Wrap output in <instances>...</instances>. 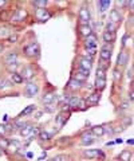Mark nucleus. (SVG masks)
Segmentation results:
<instances>
[{"label": "nucleus", "mask_w": 134, "mask_h": 161, "mask_svg": "<svg viewBox=\"0 0 134 161\" xmlns=\"http://www.w3.org/2000/svg\"><path fill=\"white\" fill-rule=\"evenodd\" d=\"M95 87L98 90H103L106 87V78H95Z\"/></svg>", "instance_id": "obj_20"}, {"label": "nucleus", "mask_w": 134, "mask_h": 161, "mask_svg": "<svg viewBox=\"0 0 134 161\" xmlns=\"http://www.w3.org/2000/svg\"><path fill=\"white\" fill-rule=\"evenodd\" d=\"M67 117H68V115H67L64 112H62V113H59V114H58V117L55 118V122L58 123V126H59V128H62V126H63L64 123H66Z\"/></svg>", "instance_id": "obj_15"}, {"label": "nucleus", "mask_w": 134, "mask_h": 161, "mask_svg": "<svg viewBox=\"0 0 134 161\" xmlns=\"http://www.w3.org/2000/svg\"><path fill=\"white\" fill-rule=\"evenodd\" d=\"M119 160L121 161H130L131 160V152L130 150H123L119 154Z\"/></svg>", "instance_id": "obj_24"}, {"label": "nucleus", "mask_w": 134, "mask_h": 161, "mask_svg": "<svg viewBox=\"0 0 134 161\" xmlns=\"http://www.w3.org/2000/svg\"><path fill=\"white\" fill-rule=\"evenodd\" d=\"M8 35H10V30L5 28V27H0V36L7 38Z\"/></svg>", "instance_id": "obj_33"}, {"label": "nucleus", "mask_w": 134, "mask_h": 161, "mask_svg": "<svg viewBox=\"0 0 134 161\" xmlns=\"http://www.w3.org/2000/svg\"><path fill=\"white\" fill-rule=\"evenodd\" d=\"M32 131V125L31 123H24L23 128H20V134L21 136H28Z\"/></svg>", "instance_id": "obj_22"}, {"label": "nucleus", "mask_w": 134, "mask_h": 161, "mask_svg": "<svg viewBox=\"0 0 134 161\" xmlns=\"http://www.w3.org/2000/svg\"><path fill=\"white\" fill-rule=\"evenodd\" d=\"M11 86H12V85H11L7 79L0 80V90H1V89H8V87H11Z\"/></svg>", "instance_id": "obj_32"}, {"label": "nucleus", "mask_w": 134, "mask_h": 161, "mask_svg": "<svg viewBox=\"0 0 134 161\" xmlns=\"http://www.w3.org/2000/svg\"><path fill=\"white\" fill-rule=\"evenodd\" d=\"M21 77H23V79L26 80H29L32 79V78L35 77V69L31 66H27L23 69V71H21Z\"/></svg>", "instance_id": "obj_7"}, {"label": "nucleus", "mask_w": 134, "mask_h": 161, "mask_svg": "<svg viewBox=\"0 0 134 161\" xmlns=\"http://www.w3.org/2000/svg\"><path fill=\"white\" fill-rule=\"evenodd\" d=\"M38 91H39V87H38V85H35V83L32 82H28L26 86V89H24V94H26L27 97H35L38 94Z\"/></svg>", "instance_id": "obj_3"}, {"label": "nucleus", "mask_w": 134, "mask_h": 161, "mask_svg": "<svg viewBox=\"0 0 134 161\" xmlns=\"http://www.w3.org/2000/svg\"><path fill=\"white\" fill-rule=\"evenodd\" d=\"M127 144H130V145H131V144H134V140H129Z\"/></svg>", "instance_id": "obj_46"}, {"label": "nucleus", "mask_w": 134, "mask_h": 161, "mask_svg": "<svg viewBox=\"0 0 134 161\" xmlns=\"http://www.w3.org/2000/svg\"><path fill=\"white\" fill-rule=\"evenodd\" d=\"M75 79H77V80H79V82L80 83H83V82H85V80L86 79H87V77H85V75H82V74H79V72H77V74H75Z\"/></svg>", "instance_id": "obj_34"}, {"label": "nucleus", "mask_w": 134, "mask_h": 161, "mask_svg": "<svg viewBox=\"0 0 134 161\" xmlns=\"http://www.w3.org/2000/svg\"><path fill=\"white\" fill-rule=\"evenodd\" d=\"M79 32H80L82 36L87 38V36H90V35H93V28H91L88 24H80L79 26Z\"/></svg>", "instance_id": "obj_11"}, {"label": "nucleus", "mask_w": 134, "mask_h": 161, "mask_svg": "<svg viewBox=\"0 0 134 161\" xmlns=\"http://www.w3.org/2000/svg\"><path fill=\"white\" fill-rule=\"evenodd\" d=\"M5 4V1H4V0H3V1H0V5H4Z\"/></svg>", "instance_id": "obj_47"}, {"label": "nucleus", "mask_w": 134, "mask_h": 161, "mask_svg": "<svg viewBox=\"0 0 134 161\" xmlns=\"http://www.w3.org/2000/svg\"><path fill=\"white\" fill-rule=\"evenodd\" d=\"M101 50H106V51H113V43H105L102 46Z\"/></svg>", "instance_id": "obj_36"}, {"label": "nucleus", "mask_w": 134, "mask_h": 161, "mask_svg": "<svg viewBox=\"0 0 134 161\" xmlns=\"http://www.w3.org/2000/svg\"><path fill=\"white\" fill-rule=\"evenodd\" d=\"M16 39H18V35H16V34L10 35V36H8V40H10V42H15Z\"/></svg>", "instance_id": "obj_41"}, {"label": "nucleus", "mask_w": 134, "mask_h": 161, "mask_svg": "<svg viewBox=\"0 0 134 161\" xmlns=\"http://www.w3.org/2000/svg\"><path fill=\"white\" fill-rule=\"evenodd\" d=\"M96 44H98V39H96V36L94 34L85 39V47L87 48V50H95Z\"/></svg>", "instance_id": "obj_4"}, {"label": "nucleus", "mask_w": 134, "mask_h": 161, "mask_svg": "<svg viewBox=\"0 0 134 161\" xmlns=\"http://www.w3.org/2000/svg\"><path fill=\"white\" fill-rule=\"evenodd\" d=\"M130 98H131V101H134V91L130 93Z\"/></svg>", "instance_id": "obj_45"}, {"label": "nucleus", "mask_w": 134, "mask_h": 161, "mask_svg": "<svg viewBox=\"0 0 134 161\" xmlns=\"http://www.w3.org/2000/svg\"><path fill=\"white\" fill-rule=\"evenodd\" d=\"M98 7H99V12H105L107 7H110V1L106 0V1H99L98 3Z\"/></svg>", "instance_id": "obj_28"}, {"label": "nucleus", "mask_w": 134, "mask_h": 161, "mask_svg": "<svg viewBox=\"0 0 134 161\" xmlns=\"http://www.w3.org/2000/svg\"><path fill=\"white\" fill-rule=\"evenodd\" d=\"M35 18L39 21H46L51 18V13L48 12L46 8H36V11H35Z\"/></svg>", "instance_id": "obj_2"}, {"label": "nucleus", "mask_w": 134, "mask_h": 161, "mask_svg": "<svg viewBox=\"0 0 134 161\" xmlns=\"http://www.w3.org/2000/svg\"><path fill=\"white\" fill-rule=\"evenodd\" d=\"M27 16L26 10H16L15 13L12 15V21H23Z\"/></svg>", "instance_id": "obj_10"}, {"label": "nucleus", "mask_w": 134, "mask_h": 161, "mask_svg": "<svg viewBox=\"0 0 134 161\" xmlns=\"http://www.w3.org/2000/svg\"><path fill=\"white\" fill-rule=\"evenodd\" d=\"M117 4L118 5H127V3H126V1H118Z\"/></svg>", "instance_id": "obj_44"}, {"label": "nucleus", "mask_w": 134, "mask_h": 161, "mask_svg": "<svg viewBox=\"0 0 134 161\" xmlns=\"http://www.w3.org/2000/svg\"><path fill=\"white\" fill-rule=\"evenodd\" d=\"M79 20L82 24H88V21H90V11H88V8L82 7L79 10Z\"/></svg>", "instance_id": "obj_5"}, {"label": "nucleus", "mask_w": 134, "mask_h": 161, "mask_svg": "<svg viewBox=\"0 0 134 161\" xmlns=\"http://www.w3.org/2000/svg\"><path fill=\"white\" fill-rule=\"evenodd\" d=\"M80 85H82V83H80L79 80H77L75 78H71L70 82H68V89L70 90H72V91H75V90H78V89L80 87Z\"/></svg>", "instance_id": "obj_19"}, {"label": "nucleus", "mask_w": 134, "mask_h": 161, "mask_svg": "<svg viewBox=\"0 0 134 161\" xmlns=\"http://www.w3.org/2000/svg\"><path fill=\"white\" fill-rule=\"evenodd\" d=\"M43 103L46 105H50V103H55L56 101V95L54 93H48V94H44V97L42 98Z\"/></svg>", "instance_id": "obj_14"}, {"label": "nucleus", "mask_w": 134, "mask_h": 161, "mask_svg": "<svg viewBox=\"0 0 134 161\" xmlns=\"http://www.w3.org/2000/svg\"><path fill=\"white\" fill-rule=\"evenodd\" d=\"M99 156V150L98 149H88V150H85V157H88V158H95Z\"/></svg>", "instance_id": "obj_21"}, {"label": "nucleus", "mask_w": 134, "mask_h": 161, "mask_svg": "<svg viewBox=\"0 0 134 161\" xmlns=\"http://www.w3.org/2000/svg\"><path fill=\"white\" fill-rule=\"evenodd\" d=\"M0 51H3V44L0 43Z\"/></svg>", "instance_id": "obj_48"}, {"label": "nucleus", "mask_w": 134, "mask_h": 161, "mask_svg": "<svg viewBox=\"0 0 134 161\" xmlns=\"http://www.w3.org/2000/svg\"><path fill=\"white\" fill-rule=\"evenodd\" d=\"M133 91H134V90H133Z\"/></svg>", "instance_id": "obj_50"}, {"label": "nucleus", "mask_w": 134, "mask_h": 161, "mask_svg": "<svg viewBox=\"0 0 134 161\" xmlns=\"http://www.w3.org/2000/svg\"><path fill=\"white\" fill-rule=\"evenodd\" d=\"M91 66H93V62H90L88 59L83 58V56L79 59V67L80 69H85V70H88V71H90Z\"/></svg>", "instance_id": "obj_16"}, {"label": "nucleus", "mask_w": 134, "mask_h": 161, "mask_svg": "<svg viewBox=\"0 0 134 161\" xmlns=\"http://www.w3.org/2000/svg\"><path fill=\"white\" fill-rule=\"evenodd\" d=\"M4 62L7 66H16V62H18V54L16 52H11L8 55L4 56Z\"/></svg>", "instance_id": "obj_8"}, {"label": "nucleus", "mask_w": 134, "mask_h": 161, "mask_svg": "<svg viewBox=\"0 0 134 161\" xmlns=\"http://www.w3.org/2000/svg\"><path fill=\"white\" fill-rule=\"evenodd\" d=\"M121 77H122V72L119 71V69H115L114 70V79L115 80H119Z\"/></svg>", "instance_id": "obj_37"}, {"label": "nucleus", "mask_w": 134, "mask_h": 161, "mask_svg": "<svg viewBox=\"0 0 134 161\" xmlns=\"http://www.w3.org/2000/svg\"><path fill=\"white\" fill-rule=\"evenodd\" d=\"M5 133V126L0 125V134H4Z\"/></svg>", "instance_id": "obj_43"}, {"label": "nucleus", "mask_w": 134, "mask_h": 161, "mask_svg": "<svg viewBox=\"0 0 134 161\" xmlns=\"http://www.w3.org/2000/svg\"><path fill=\"white\" fill-rule=\"evenodd\" d=\"M51 138V133L47 130H40L39 131V140H42V141H48V140Z\"/></svg>", "instance_id": "obj_27"}, {"label": "nucleus", "mask_w": 134, "mask_h": 161, "mask_svg": "<svg viewBox=\"0 0 134 161\" xmlns=\"http://www.w3.org/2000/svg\"><path fill=\"white\" fill-rule=\"evenodd\" d=\"M127 61H129V54L126 51H121L119 55H118V59H117V64L119 67H125L127 64Z\"/></svg>", "instance_id": "obj_9"}, {"label": "nucleus", "mask_w": 134, "mask_h": 161, "mask_svg": "<svg viewBox=\"0 0 134 161\" xmlns=\"http://www.w3.org/2000/svg\"><path fill=\"white\" fill-rule=\"evenodd\" d=\"M99 98H101L99 91H94V93H91L90 95H88V98L86 99V103L90 105V106H95V105H98Z\"/></svg>", "instance_id": "obj_6"}, {"label": "nucleus", "mask_w": 134, "mask_h": 161, "mask_svg": "<svg viewBox=\"0 0 134 161\" xmlns=\"http://www.w3.org/2000/svg\"><path fill=\"white\" fill-rule=\"evenodd\" d=\"M11 79H12L13 83H21L24 80L21 74H19V72H12V74H11Z\"/></svg>", "instance_id": "obj_26"}, {"label": "nucleus", "mask_w": 134, "mask_h": 161, "mask_svg": "<svg viewBox=\"0 0 134 161\" xmlns=\"http://www.w3.org/2000/svg\"><path fill=\"white\" fill-rule=\"evenodd\" d=\"M102 38H103L105 43H113L115 40V32H109V31H105L103 35H102Z\"/></svg>", "instance_id": "obj_17"}, {"label": "nucleus", "mask_w": 134, "mask_h": 161, "mask_svg": "<svg viewBox=\"0 0 134 161\" xmlns=\"http://www.w3.org/2000/svg\"><path fill=\"white\" fill-rule=\"evenodd\" d=\"M99 58H101V61H110V58H111V51H106V50H101L99 51Z\"/></svg>", "instance_id": "obj_23"}, {"label": "nucleus", "mask_w": 134, "mask_h": 161, "mask_svg": "<svg viewBox=\"0 0 134 161\" xmlns=\"http://www.w3.org/2000/svg\"><path fill=\"white\" fill-rule=\"evenodd\" d=\"M47 161H54V160H47Z\"/></svg>", "instance_id": "obj_49"}, {"label": "nucleus", "mask_w": 134, "mask_h": 161, "mask_svg": "<svg viewBox=\"0 0 134 161\" xmlns=\"http://www.w3.org/2000/svg\"><path fill=\"white\" fill-rule=\"evenodd\" d=\"M109 20H111L113 23H119L121 20H122V16H121V12L118 10H113L111 12H110V19Z\"/></svg>", "instance_id": "obj_12"}, {"label": "nucleus", "mask_w": 134, "mask_h": 161, "mask_svg": "<svg viewBox=\"0 0 134 161\" xmlns=\"http://www.w3.org/2000/svg\"><path fill=\"white\" fill-rule=\"evenodd\" d=\"M106 31H109V32H115V31H117V24L113 23L111 20H109V21H107V24H106Z\"/></svg>", "instance_id": "obj_29"}, {"label": "nucleus", "mask_w": 134, "mask_h": 161, "mask_svg": "<svg viewBox=\"0 0 134 161\" xmlns=\"http://www.w3.org/2000/svg\"><path fill=\"white\" fill-rule=\"evenodd\" d=\"M0 145L4 146V148H7L8 145H10V141H8V140H0Z\"/></svg>", "instance_id": "obj_40"}, {"label": "nucleus", "mask_w": 134, "mask_h": 161, "mask_svg": "<svg viewBox=\"0 0 134 161\" xmlns=\"http://www.w3.org/2000/svg\"><path fill=\"white\" fill-rule=\"evenodd\" d=\"M96 78H106V71L102 69L96 70Z\"/></svg>", "instance_id": "obj_35"}, {"label": "nucleus", "mask_w": 134, "mask_h": 161, "mask_svg": "<svg viewBox=\"0 0 134 161\" xmlns=\"http://www.w3.org/2000/svg\"><path fill=\"white\" fill-rule=\"evenodd\" d=\"M127 5H129V7H130V10L134 12V0H131V1H129V3H127Z\"/></svg>", "instance_id": "obj_42"}, {"label": "nucleus", "mask_w": 134, "mask_h": 161, "mask_svg": "<svg viewBox=\"0 0 134 161\" xmlns=\"http://www.w3.org/2000/svg\"><path fill=\"white\" fill-rule=\"evenodd\" d=\"M77 72H79V74L85 75V77H88V75H90V71H88V70H85V69H80V67H78V71H77Z\"/></svg>", "instance_id": "obj_38"}, {"label": "nucleus", "mask_w": 134, "mask_h": 161, "mask_svg": "<svg viewBox=\"0 0 134 161\" xmlns=\"http://www.w3.org/2000/svg\"><path fill=\"white\" fill-rule=\"evenodd\" d=\"M80 102H82V99H80L79 97H71L67 103H68L70 109H77V107L80 106Z\"/></svg>", "instance_id": "obj_13"}, {"label": "nucleus", "mask_w": 134, "mask_h": 161, "mask_svg": "<svg viewBox=\"0 0 134 161\" xmlns=\"http://www.w3.org/2000/svg\"><path fill=\"white\" fill-rule=\"evenodd\" d=\"M91 133L94 134V136H102V134H105V128L103 126H94L93 129H91Z\"/></svg>", "instance_id": "obj_25"}, {"label": "nucleus", "mask_w": 134, "mask_h": 161, "mask_svg": "<svg viewBox=\"0 0 134 161\" xmlns=\"http://www.w3.org/2000/svg\"><path fill=\"white\" fill-rule=\"evenodd\" d=\"M34 110H35V106H34V105H29V106L27 107V109H24L23 112L20 113V117H21V115H27V114H29V113L34 112Z\"/></svg>", "instance_id": "obj_31"}, {"label": "nucleus", "mask_w": 134, "mask_h": 161, "mask_svg": "<svg viewBox=\"0 0 134 161\" xmlns=\"http://www.w3.org/2000/svg\"><path fill=\"white\" fill-rule=\"evenodd\" d=\"M23 51L27 56H36V55H39V46L35 42L28 43L27 46H24Z\"/></svg>", "instance_id": "obj_1"}, {"label": "nucleus", "mask_w": 134, "mask_h": 161, "mask_svg": "<svg viewBox=\"0 0 134 161\" xmlns=\"http://www.w3.org/2000/svg\"><path fill=\"white\" fill-rule=\"evenodd\" d=\"M48 3L46 1V0H42V1H36V0H35V1H32V5L36 7V8H46V5Z\"/></svg>", "instance_id": "obj_30"}, {"label": "nucleus", "mask_w": 134, "mask_h": 161, "mask_svg": "<svg viewBox=\"0 0 134 161\" xmlns=\"http://www.w3.org/2000/svg\"><path fill=\"white\" fill-rule=\"evenodd\" d=\"M93 136H94V134L91 133V131H90V133H88V131H86V133L82 136V144H83V145H90V144H93V141H94V140H93Z\"/></svg>", "instance_id": "obj_18"}, {"label": "nucleus", "mask_w": 134, "mask_h": 161, "mask_svg": "<svg viewBox=\"0 0 134 161\" xmlns=\"http://www.w3.org/2000/svg\"><path fill=\"white\" fill-rule=\"evenodd\" d=\"M54 161H67V157L66 156H56V157L54 158Z\"/></svg>", "instance_id": "obj_39"}]
</instances>
